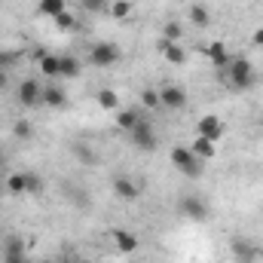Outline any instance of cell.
<instances>
[{
  "mask_svg": "<svg viewBox=\"0 0 263 263\" xmlns=\"http://www.w3.org/2000/svg\"><path fill=\"white\" fill-rule=\"evenodd\" d=\"M257 80V70L248 59L242 55H230V65H227V86L233 89H251Z\"/></svg>",
  "mask_w": 263,
  "mask_h": 263,
  "instance_id": "cell-1",
  "label": "cell"
},
{
  "mask_svg": "<svg viewBox=\"0 0 263 263\" xmlns=\"http://www.w3.org/2000/svg\"><path fill=\"white\" fill-rule=\"evenodd\" d=\"M172 165H175L178 172H184L187 178H196L199 172H202V159L193 156L190 147H175V150H172Z\"/></svg>",
  "mask_w": 263,
  "mask_h": 263,
  "instance_id": "cell-2",
  "label": "cell"
},
{
  "mask_svg": "<svg viewBox=\"0 0 263 263\" xmlns=\"http://www.w3.org/2000/svg\"><path fill=\"white\" fill-rule=\"evenodd\" d=\"M120 62V49H117V43H107V40H101V43H95L92 49H89V65L95 67H110Z\"/></svg>",
  "mask_w": 263,
  "mask_h": 263,
  "instance_id": "cell-3",
  "label": "cell"
},
{
  "mask_svg": "<svg viewBox=\"0 0 263 263\" xmlns=\"http://www.w3.org/2000/svg\"><path fill=\"white\" fill-rule=\"evenodd\" d=\"M18 101L25 107H43V83L37 80H22L18 83Z\"/></svg>",
  "mask_w": 263,
  "mask_h": 263,
  "instance_id": "cell-4",
  "label": "cell"
},
{
  "mask_svg": "<svg viewBox=\"0 0 263 263\" xmlns=\"http://www.w3.org/2000/svg\"><path fill=\"white\" fill-rule=\"evenodd\" d=\"M129 141H132V147H138V150H156V132L144 120L129 132Z\"/></svg>",
  "mask_w": 263,
  "mask_h": 263,
  "instance_id": "cell-5",
  "label": "cell"
},
{
  "mask_svg": "<svg viewBox=\"0 0 263 263\" xmlns=\"http://www.w3.org/2000/svg\"><path fill=\"white\" fill-rule=\"evenodd\" d=\"M159 98H162V107H165V110H181V107H187V92H184L181 86H175V83L162 86V89H159Z\"/></svg>",
  "mask_w": 263,
  "mask_h": 263,
  "instance_id": "cell-6",
  "label": "cell"
},
{
  "mask_svg": "<svg viewBox=\"0 0 263 263\" xmlns=\"http://www.w3.org/2000/svg\"><path fill=\"white\" fill-rule=\"evenodd\" d=\"M196 132H199V138H208V141L214 144V141H220V138H223V123H220L217 117H211V114H208V117H202V120H199Z\"/></svg>",
  "mask_w": 263,
  "mask_h": 263,
  "instance_id": "cell-7",
  "label": "cell"
},
{
  "mask_svg": "<svg viewBox=\"0 0 263 263\" xmlns=\"http://www.w3.org/2000/svg\"><path fill=\"white\" fill-rule=\"evenodd\" d=\"M43 107H55V110L67 107V95L59 83H46L43 86Z\"/></svg>",
  "mask_w": 263,
  "mask_h": 263,
  "instance_id": "cell-8",
  "label": "cell"
},
{
  "mask_svg": "<svg viewBox=\"0 0 263 263\" xmlns=\"http://www.w3.org/2000/svg\"><path fill=\"white\" fill-rule=\"evenodd\" d=\"M110 236H114V245H117V251H120V254H135V251H138V236H135V233L117 227Z\"/></svg>",
  "mask_w": 263,
  "mask_h": 263,
  "instance_id": "cell-9",
  "label": "cell"
},
{
  "mask_svg": "<svg viewBox=\"0 0 263 263\" xmlns=\"http://www.w3.org/2000/svg\"><path fill=\"white\" fill-rule=\"evenodd\" d=\"M114 193L120 199H126V202H132V199L141 196V187H138L132 178H126V175H117V178H114Z\"/></svg>",
  "mask_w": 263,
  "mask_h": 263,
  "instance_id": "cell-10",
  "label": "cell"
},
{
  "mask_svg": "<svg viewBox=\"0 0 263 263\" xmlns=\"http://www.w3.org/2000/svg\"><path fill=\"white\" fill-rule=\"evenodd\" d=\"M181 214H187L193 220H205L208 217V208H205V202L199 196H184L181 199Z\"/></svg>",
  "mask_w": 263,
  "mask_h": 263,
  "instance_id": "cell-11",
  "label": "cell"
},
{
  "mask_svg": "<svg viewBox=\"0 0 263 263\" xmlns=\"http://www.w3.org/2000/svg\"><path fill=\"white\" fill-rule=\"evenodd\" d=\"M202 52H205V59H208L214 67H227L230 65V52H227L223 43H208V46H202Z\"/></svg>",
  "mask_w": 263,
  "mask_h": 263,
  "instance_id": "cell-12",
  "label": "cell"
},
{
  "mask_svg": "<svg viewBox=\"0 0 263 263\" xmlns=\"http://www.w3.org/2000/svg\"><path fill=\"white\" fill-rule=\"evenodd\" d=\"M159 49H162V55H165V62H172V65H184L187 62V49L181 46V43H159Z\"/></svg>",
  "mask_w": 263,
  "mask_h": 263,
  "instance_id": "cell-13",
  "label": "cell"
},
{
  "mask_svg": "<svg viewBox=\"0 0 263 263\" xmlns=\"http://www.w3.org/2000/svg\"><path fill=\"white\" fill-rule=\"evenodd\" d=\"M80 73V59H73V55H59V80H73Z\"/></svg>",
  "mask_w": 263,
  "mask_h": 263,
  "instance_id": "cell-14",
  "label": "cell"
},
{
  "mask_svg": "<svg viewBox=\"0 0 263 263\" xmlns=\"http://www.w3.org/2000/svg\"><path fill=\"white\" fill-rule=\"evenodd\" d=\"M37 62H40V73H43L46 80H59V55L40 52V55H37Z\"/></svg>",
  "mask_w": 263,
  "mask_h": 263,
  "instance_id": "cell-15",
  "label": "cell"
},
{
  "mask_svg": "<svg viewBox=\"0 0 263 263\" xmlns=\"http://www.w3.org/2000/svg\"><path fill=\"white\" fill-rule=\"evenodd\" d=\"M138 123H141V110H135V107H126V110L117 114V126L123 132H132Z\"/></svg>",
  "mask_w": 263,
  "mask_h": 263,
  "instance_id": "cell-16",
  "label": "cell"
},
{
  "mask_svg": "<svg viewBox=\"0 0 263 263\" xmlns=\"http://www.w3.org/2000/svg\"><path fill=\"white\" fill-rule=\"evenodd\" d=\"M190 150H193V156H196V159H202V162H205V159H211V156H214V144H211V141H208V138H196V141H193V147H190Z\"/></svg>",
  "mask_w": 263,
  "mask_h": 263,
  "instance_id": "cell-17",
  "label": "cell"
},
{
  "mask_svg": "<svg viewBox=\"0 0 263 263\" xmlns=\"http://www.w3.org/2000/svg\"><path fill=\"white\" fill-rule=\"evenodd\" d=\"M6 190L9 193H28V175H22V172H15V175H9L6 178Z\"/></svg>",
  "mask_w": 263,
  "mask_h": 263,
  "instance_id": "cell-18",
  "label": "cell"
},
{
  "mask_svg": "<svg viewBox=\"0 0 263 263\" xmlns=\"http://www.w3.org/2000/svg\"><path fill=\"white\" fill-rule=\"evenodd\" d=\"M190 22L199 25V28H205V25L211 22V12H208L205 3H193V6H190Z\"/></svg>",
  "mask_w": 263,
  "mask_h": 263,
  "instance_id": "cell-19",
  "label": "cell"
},
{
  "mask_svg": "<svg viewBox=\"0 0 263 263\" xmlns=\"http://www.w3.org/2000/svg\"><path fill=\"white\" fill-rule=\"evenodd\" d=\"M37 9H40V15H49V18H55L59 12H65V0H40L37 3Z\"/></svg>",
  "mask_w": 263,
  "mask_h": 263,
  "instance_id": "cell-20",
  "label": "cell"
},
{
  "mask_svg": "<svg viewBox=\"0 0 263 263\" xmlns=\"http://www.w3.org/2000/svg\"><path fill=\"white\" fill-rule=\"evenodd\" d=\"M98 104H101L104 110H120V95H117L114 89H101V92H98Z\"/></svg>",
  "mask_w": 263,
  "mask_h": 263,
  "instance_id": "cell-21",
  "label": "cell"
},
{
  "mask_svg": "<svg viewBox=\"0 0 263 263\" xmlns=\"http://www.w3.org/2000/svg\"><path fill=\"white\" fill-rule=\"evenodd\" d=\"M181 37H184V31H181L178 22H168V25L162 28V40H165V43H181Z\"/></svg>",
  "mask_w": 263,
  "mask_h": 263,
  "instance_id": "cell-22",
  "label": "cell"
},
{
  "mask_svg": "<svg viewBox=\"0 0 263 263\" xmlns=\"http://www.w3.org/2000/svg\"><path fill=\"white\" fill-rule=\"evenodd\" d=\"M141 104H144L147 110H156V107H162V98H159L156 89H144V92H141Z\"/></svg>",
  "mask_w": 263,
  "mask_h": 263,
  "instance_id": "cell-23",
  "label": "cell"
},
{
  "mask_svg": "<svg viewBox=\"0 0 263 263\" xmlns=\"http://www.w3.org/2000/svg\"><path fill=\"white\" fill-rule=\"evenodd\" d=\"M86 12H92V15H101V12H110V0H83L80 3Z\"/></svg>",
  "mask_w": 263,
  "mask_h": 263,
  "instance_id": "cell-24",
  "label": "cell"
},
{
  "mask_svg": "<svg viewBox=\"0 0 263 263\" xmlns=\"http://www.w3.org/2000/svg\"><path fill=\"white\" fill-rule=\"evenodd\" d=\"M110 15H114V18H129L132 3L129 0H114V3H110Z\"/></svg>",
  "mask_w": 263,
  "mask_h": 263,
  "instance_id": "cell-25",
  "label": "cell"
},
{
  "mask_svg": "<svg viewBox=\"0 0 263 263\" xmlns=\"http://www.w3.org/2000/svg\"><path fill=\"white\" fill-rule=\"evenodd\" d=\"M52 22H55V28H59V31H70V28L77 25V18H73V15H70L67 9H65V12H59V15H55Z\"/></svg>",
  "mask_w": 263,
  "mask_h": 263,
  "instance_id": "cell-26",
  "label": "cell"
},
{
  "mask_svg": "<svg viewBox=\"0 0 263 263\" xmlns=\"http://www.w3.org/2000/svg\"><path fill=\"white\" fill-rule=\"evenodd\" d=\"M12 135H15L18 141H28V138L34 135V129H31V123H28V120H18V123L12 126Z\"/></svg>",
  "mask_w": 263,
  "mask_h": 263,
  "instance_id": "cell-27",
  "label": "cell"
},
{
  "mask_svg": "<svg viewBox=\"0 0 263 263\" xmlns=\"http://www.w3.org/2000/svg\"><path fill=\"white\" fill-rule=\"evenodd\" d=\"M236 251H239V260H254V248L251 245H245V242H236Z\"/></svg>",
  "mask_w": 263,
  "mask_h": 263,
  "instance_id": "cell-28",
  "label": "cell"
},
{
  "mask_svg": "<svg viewBox=\"0 0 263 263\" xmlns=\"http://www.w3.org/2000/svg\"><path fill=\"white\" fill-rule=\"evenodd\" d=\"M12 65H15V55L12 52H0V70H9Z\"/></svg>",
  "mask_w": 263,
  "mask_h": 263,
  "instance_id": "cell-29",
  "label": "cell"
},
{
  "mask_svg": "<svg viewBox=\"0 0 263 263\" xmlns=\"http://www.w3.org/2000/svg\"><path fill=\"white\" fill-rule=\"evenodd\" d=\"M40 187H43V184H40V178H37V175H28V193H37Z\"/></svg>",
  "mask_w": 263,
  "mask_h": 263,
  "instance_id": "cell-30",
  "label": "cell"
},
{
  "mask_svg": "<svg viewBox=\"0 0 263 263\" xmlns=\"http://www.w3.org/2000/svg\"><path fill=\"white\" fill-rule=\"evenodd\" d=\"M251 43H254V46H263V28H260V31H254V37H251Z\"/></svg>",
  "mask_w": 263,
  "mask_h": 263,
  "instance_id": "cell-31",
  "label": "cell"
},
{
  "mask_svg": "<svg viewBox=\"0 0 263 263\" xmlns=\"http://www.w3.org/2000/svg\"><path fill=\"white\" fill-rule=\"evenodd\" d=\"M6 86V70H0V89Z\"/></svg>",
  "mask_w": 263,
  "mask_h": 263,
  "instance_id": "cell-32",
  "label": "cell"
},
{
  "mask_svg": "<svg viewBox=\"0 0 263 263\" xmlns=\"http://www.w3.org/2000/svg\"><path fill=\"white\" fill-rule=\"evenodd\" d=\"M37 263H52V260H37Z\"/></svg>",
  "mask_w": 263,
  "mask_h": 263,
  "instance_id": "cell-33",
  "label": "cell"
},
{
  "mask_svg": "<svg viewBox=\"0 0 263 263\" xmlns=\"http://www.w3.org/2000/svg\"><path fill=\"white\" fill-rule=\"evenodd\" d=\"M80 263H92V260H80Z\"/></svg>",
  "mask_w": 263,
  "mask_h": 263,
  "instance_id": "cell-34",
  "label": "cell"
},
{
  "mask_svg": "<svg viewBox=\"0 0 263 263\" xmlns=\"http://www.w3.org/2000/svg\"><path fill=\"white\" fill-rule=\"evenodd\" d=\"M260 132H263V126H260Z\"/></svg>",
  "mask_w": 263,
  "mask_h": 263,
  "instance_id": "cell-35",
  "label": "cell"
},
{
  "mask_svg": "<svg viewBox=\"0 0 263 263\" xmlns=\"http://www.w3.org/2000/svg\"><path fill=\"white\" fill-rule=\"evenodd\" d=\"M80 3H83V0H80Z\"/></svg>",
  "mask_w": 263,
  "mask_h": 263,
  "instance_id": "cell-36",
  "label": "cell"
}]
</instances>
